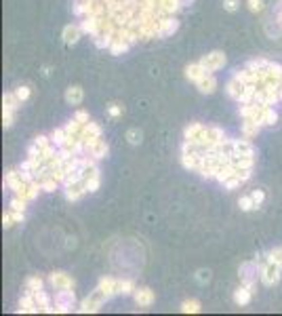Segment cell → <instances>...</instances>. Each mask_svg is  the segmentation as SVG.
I'll return each mask as SVG.
<instances>
[{
  "mask_svg": "<svg viewBox=\"0 0 282 316\" xmlns=\"http://www.w3.org/2000/svg\"><path fill=\"white\" fill-rule=\"evenodd\" d=\"M107 299H110V297L104 295L99 289H95V293H91L88 297H85V299H82L80 308H78V312H80V314H88V312L93 314V312H97V310H99L101 306H104V303H106Z\"/></svg>",
  "mask_w": 282,
  "mask_h": 316,
  "instance_id": "obj_1",
  "label": "cell"
},
{
  "mask_svg": "<svg viewBox=\"0 0 282 316\" xmlns=\"http://www.w3.org/2000/svg\"><path fill=\"white\" fill-rule=\"evenodd\" d=\"M53 301H55V312H59V314L70 312V310L74 308V303H76L74 291L72 289H57Z\"/></svg>",
  "mask_w": 282,
  "mask_h": 316,
  "instance_id": "obj_2",
  "label": "cell"
},
{
  "mask_svg": "<svg viewBox=\"0 0 282 316\" xmlns=\"http://www.w3.org/2000/svg\"><path fill=\"white\" fill-rule=\"evenodd\" d=\"M177 30H179V21L173 15L162 17V19H156V38L173 36Z\"/></svg>",
  "mask_w": 282,
  "mask_h": 316,
  "instance_id": "obj_3",
  "label": "cell"
},
{
  "mask_svg": "<svg viewBox=\"0 0 282 316\" xmlns=\"http://www.w3.org/2000/svg\"><path fill=\"white\" fill-rule=\"evenodd\" d=\"M104 21L106 17H95V15H88L80 21V28L85 34H88L91 38H97L101 34V28H104Z\"/></svg>",
  "mask_w": 282,
  "mask_h": 316,
  "instance_id": "obj_4",
  "label": "cell"
},
{
  "mask_svg": "<svg viewBox=\"0 0 282 316\" xmlns=\"http://www.w3.org/2000/svg\"><path fill=\"white\" fill-rule=\"evenodd\" d=\"M280 270L282 268H278V265H274V263L267 262L264 268H261V272H259L261 282H264L265 287H274V284H278L280 282Z\"/></svg>",
  "mask_w": 282,
  "mask_h": 316,
  "instance_id": "obj_5",
  "label": "cell"
},
{
  "mask_svg": "<svg viewBox=\"0 0 282 316\" xmlns=\"http://www.w3.org/2000/svg\"><path fill=\"white\" fill-rule=\"evenodd\" d=\"M200 63L209 70V74H213V72H217V70H221L226 66V55H223L221 51H213V53L204 55L200 59Z\"/></svg>",
  "mask_w": 282,
  "mask_h": 316,
  "instance_id": "obj_6",
  "label": "cell"
},
{
  "mask_svg": "<svg viewBox=\"0 0 282 316\" xmlns=\"http://www.w3.org/2000/svg\"><path fill=\"white\" fill-rule=\"evenodd\" d=\"M259 265L257 262H245L240 265V278H242V284L248 289H253V282H255V278H257L259 274Z\"/></svg>",
  "mask_w": 282,
  "mask_h": 316,
  "instance_id": "obj_7",
  "label": "cell"
},
{
  "mask_svg": "<svg viewBox=\"0 0 282 316\" xmlns=\"http://www.w3.org/2000/svg\"><path fill=\"white\" fill-rule=\"evenodd\" d=\"M49 282L55 287V291L57 289H74V281L66 272H53V274L49 276Z\"/></svg>",
  "mask_w": 282,
  "mask_h": 316,
  "instance_id": "obj_8",
  "label": "cell"
},
{
  "mask_svg": "<svg viewBox=\"0 0 282 316\" xmlns=\"http://www.w3.org/2000/svg\"><path fill=\"white\" fill-rule=\"evenodd\" d=\"M17 312H28V314H36V312H40V308H38V303H36V297L34 293H25L21 299H19V310Z\"/></svg>",
  "mask_w": 282,
  "mask_h": 316,
  "instance_id": "obj_9",
  "label": "cell"
},
{
  "mask_svg": "<svg viewBox=\"0 0 282 316\" xmlns=\"http://www.w3.org/2000/svg\"><path fill=\"white\" fill-rule=\"evenodd\" d=\"M232 152H234V156H255V150H253V145L247 137L245 139H234Z\"/></svg>",
  "mask_w": 282,
  "mask_h": 316,
  "instance_id": "obj_10",
  "label": "cell"
},
{
  "mask_svg": "<svg viewBox=\"0 0 282 316\" xmlns=\"http://www.w3.org/2000/svg\"><path fill=\"white\" fill-rule=\"evenodd\" d=\"M82 34H85V32H82L80 25L70 23V25H66V28H63L61 38H63V42H66V44H76V42L80 40V36H82Z\"/></svg>",
  "mask_w": 282,
  "mask_h": 316,
  "instance_id": "obj_11",
  "label": "cell"
},
{
  "mask_svg": "<svg viewBox=\"0 0 282 316\" xmlns=\"http://www.w3.org/2000/svg\"><path fill=\"white\" fill-rule=\"evenodd\" d=\"M209 74V70L202 66L200 61H196V63H190L188 68H185V76H188V80L192 82H198L200 78H204V76Z\"/></svg>",
  "mask_w": 282,
  "mask_h": 316,
  "instance_id": "obj_12",
  "label": "cell"
},
{
  "mask_svg": "<svg viewBox=\"0 0 282 316\" xmlns=\"http://www.w3.org/2000/svg\"><path fill=\"white\" fill-rule=\"evenodd\" d=\"M261 126H264V123L261 120H253V118H245V123H242V135H245L247 139H253L259 135Z\"/></svg>",
  "mask_w": 282,
  "mask_h": 316,
  "instance_id": "obj_13",
  "label": "cell"
},
{
  "mask_svg": "<svg viewBox=\"0 0 282 316\" xmlns=\"http://www.w3.org/2000/svg\"><path fill=\"white\" fill-rule=\"evenodd\" d=\"M133 297H135V303H137V306H143V308H145V306H152V303H154V291L147 289V287L135 289Z\"/></svg>",
  "mask_w": 282,
  "mask_h": 316,
  "instance_id": "obj_14",
  "label": "cell"
},
{
  "mask_svg": "<svg viewBox=\"0 0 282 316\" xmlns=\"http://www.w3.org/2000/svg\"><path fill=\"white\" fill-rule=\"evenodd\" d=\"M116 284H118L116 278H112V276H104V278L99 281V287H97V289H99L104 295L114 297V295H118V293H116Z\"/></svg>",
  "mask_w": 282,
  "mask_h": 316,
  "instance_id": "obj_15",
  "label": "cell"
},
{
  "mask_svg": "<svg viewBox=\"0 0 282 316\" xmlns=\"http://www.w3.org/2000/svg\"><path fill=\"white\" fill-rule=\"evenodd\" d=\"M34 297H36V303H38V308H40V312H47V314H53V312H55V306L51 303V297L44 293L42 289L36 291Z\"/></svg>",
  "mask_w": 282,
  "mask_h": 316,
  "instance_id": "obj_16",
  "label": "cell"
},
{
  "mask_svg": "<svg viewBox=\"0 0 282 316\" xmlns=\"http://www.w3.org/2000/svg\"><path fill=\"white\" fill-rule=\"evenodd\" d=\"M196 87H198V91H200V93L211 95V93H215V88H217V80H215L213 74H207L204 78H200L196 82Z\"/></svg>",
  "mask_w": 282,
  "mask_h": 316,
  "instance_id": "obj_17",
  "label": "cell"
},
{
  "mask_svg": "<svg viewBox=\"0 0 282 316\" xmlns=\"http://www.w3.org/2000/svg\"><path fill=\"white\" fill-rule=\"evenodd\" d=\"M234 175H238V169H236L234 162H229V164H223V167L219 169V173H217L215 179L219 181V183H226L228 179H232Z\"/></svg>",
  "mask_w": 282,
  "mask_h": 316,
  "instance_id": "obj_18",
  "label": "cell"
},
{
  "mask_svg": "<svg viewBox=\"0 0 282 316\" xmlns=\"http://www.w3.org/2000/svg\"><path fill=\"white\" fill-rule=\"evenodd\" d=\"M80 139H88V137H101V126L97 123H85L82 124V131H80Z\"/></svg>",
  "mask_w": 282,
  "mask_h": 316,
  "instance_id": "obj_19",
  "label": "cell"
},
{
  "mask_svg": "<svg viewBox=\"0 0 282 316\" xmlns=\"http://www.w3.org/2000/svg\"><path fill=\"white\" fill-rule=\"evenodd\" d=\"M251 297H253V289L245 287V284L234 291V301L238 303V306H247V303L251 301Z\"/></svg>",
  "mask_w": 282,
  "mask_h": 316,
  "instance_id": "obj_20",
  "label": "cell"
},
{
  "mask_svg": "<svg viewBox=\"0 0 282 316\" xmlns=\"http://www.w3.org/2000/svg\"><path fill=\"white\" fill-rule=\"evenodd\" d=\"M255 93H257V85H245V88H242V93L238 95V104L240 105H245V104H253V97H255Z\"/></svg>",
  "mask_w": 282,
  "mask_h": 316,
  "instance_id": "obj_21",
  "label": "cell"
},
{
  "mask_svg": "<svg viewBox=\"0 0 282 316\" xmlns=\"http://www.w3.org/2000/svg\"><path fill=\"white\" fill-rule=\"evenodd\" d=\"M82 97H85V93H82V88L80 87H68V91H66V101L70 105H78Z\"/></svg>",
  "mask_w": 282,
  "mask_h": 316,
  "instance_id": "obj_22",
  "label": "cell"
},
{
  "mask_svg": "<svg viewBox=\"0 0 282 316\" xmlns=\"http://www.w3.org/2000/svg\"><path fill=\"white\" fill-rule=\"evenodd\" d=\"M99 175H87L85 181H82V190H85V194H93L99 190Z\"/></svg>",
  "mask_w": 282,
  "mask_h": 316,
  "instance_id": "obj_23",
  "label": "cell"
},
{
  "mask_svg": "<svg viewBox=\"0 0 282 316\" xmlns=\"http://www.w3.org/2000/svg\"><path fill=\"white\" fill-rule=\"evenodd\" d=\"M261 123H264V126H272V124L278 123V114H276V110H274L272 105H265L264 116H261Z\"/></svg>",
  "mask_w": 282,
  "mask_h": 316,
  "instance_id": "obj_24",
  "label": "cell"
},
{
  "mask_svg": "<svg viewBox=\"0 0 282 316\" xmlns=\"http://www.w3.org/2000/svg\"><path fill=\"white\" fill-rule=\"evenodd\" d=\"M234 164L238 171H245V169H253L255 164V156H234Z\"/></svg>",
  "mask_w": 282,
  "mask_h": 316,
  "instance_id": "obj_25",
  "label": "cell"
},
{
  "mask_svg": "<svg viewBox=\"0 0 282 316\" xmlns=\"http://www.w3.org/2000/svg\"><path fill=\"white\" fill-rule=\"evenodd\" d=\"M131 44L126 42V40H120V38H114V42H112V47H110V53L112 55H123L129 51Z\"/></svg>",
  "mask_w": 282,
  "mask_h": 316,
  "instance_id": "obj_26",
  "label": "cell"
},
{
  "mask_svg": "<svg viewBox=\"0 0 282 316\" xmlns=\"http://www.w3.org/2000/svg\"><path fill=\"white\" fill-rule=\"evenodd\" d=\"M242 88H245V85H242V82H238V80H234V78L226 85L228 95H229V97H234V99H238V95L242 93Z\"/></svg>",
  "mask_w": 282,
  "mask_h": 316,
  "instance_id": "obj_27",
  "label": "cell"
},
{
  "mask_svg": "<svg viewBox=\"0 0 282 316\" xmlns=\"http://www.w3.org/2000/svg\"><path fill=\"white\" fill-rule=\"evenodd\" d=\"M19 105H21V101L17 99L15 91H13V93H4V95H2V107H11V110H17Z\"/></svg>",
  "mask_w": 282,
  "mask_h": 316,
  "instance_id": "obj_28",
  "label": "cell"
},
{
  "mask_svg": "<svg viewBox=\"0 0 282 316\" xmlns=\"http://www.w3.org/2000/svg\"><path fill=\"white\" fill-rule=\"evenodd\" d=\"M44 287V281L40 276H30L28 281H25V289L30 291V293H36V291H40Z\"/></svg>",
  "mask_w": 282,
  "mask_h": 316,
  "instance_id": "obj_29",
  "label": "cell"
},
{
  "mask_svg": "<svg viewBox=\"0 0 282 316\" xmlns=\"http://www.w3.org/2000/svg\"><path fill=\"white\" fill-rule=\"evenodd\" d=\"M82 194H85V190H82V186H70V188H66V198H68L70 202L80 200V198H82Z\"/></svg>",
  "mask_w": 282,
  "mask_h": 316,
  "instance_id": "obj_30",
  "label": "cell"
},
{
  "mask_svg": "<svg viewBox=\"0 0 282 316\" xmlns=\"http://www.w3.org/2000/svg\"><path fill=\"white\" fill-rule=\"evenodd\" d=\"M202 131H204V126L200 123H192L190 126H185V139H198Z\"/></svg>",
  "mask_w": 282,
  "mask_h": 316,
  "instance_id": "obj_31",
  "label": "cell"
},
{
  "mask_svg": "<svg viewBox=\"0 0 282 316\" xmlns=\"http://www.w3.org/2000/svg\"><path fill=\"white\" fill-rule=\"evenodd\" d=\"M107 152H110V145H107V143L104 141V139H99V143L91 150V154H93L95 158H97V160H101V158H106V156H107Z\"/></svg>",
  "mask_w": 282,
  "mask_h": 316,
  "instance_id": "obj_32",
  "label": "cell"
},
{
  "mask_svg": "<svg viewBox=\"0 0 282 316\" xmlns=\"http://www.w3.org/2000/svg\"><path fill=\"white\" fill-rule=\"evenodd\" d=\"M40 190H42V183L40 181H32L30 186H28V192H25V200H28V202L36 200L38 194H40Z\"/></svg>",
  "mask_w": 282,
  "mask_h": 316,
  "instance_id": "obj_33",
  "label": "cell"
},
{
  "mask_svg": "<svg viewBox=\"0 0 282 316\" xmlns=\"http://www.w3.org/2000/svg\"><path fill=\"white\" fill-rule=\"evenodd\" d=\"M116 293L118 295H131V293H135V284H133V281H118Z\"/></svg>",
  "mask_w": 282,
  "mask_h": 316,
  "instance_id": "obj_34",
  "label": "cell"
},
{
  "mask_svg": "<svg viewBox=\"0 0 282 316\" xmlns=\"http://www.w3.org/2000/svg\"><path fill=\"white\" fill-rule=\"evenodd\" d=\"M93 40H95V47H97V49H110L112 42H114V36L104 34V32H101V34L97 38H93Z\"/></svg>",
  "mask_w": 282,
  "mask_h": 316,
  "instance_id": "obj_35",
  "label": "cell"
},
{
  "mask_svg": "<svg viewBox=\"0 0 282 316\" xmlns=\"http://www.w3.org/2000/svg\"><path fill=\"white\" fill-rule=\"evenodd\" d=\"M66 137H68L66 129H53V133H51V141H53L57 148H63V143H66Z\"/></svg>",
  "mask_w": 282,
  "mask_h": 316,
  "instance_id": "obj_36",
  "label": "cell"
},
{
  "mask_svg": "<svg viewBox=\"0 0 282 316\" xmlns=\"http://www.w3.org/2000/svg\"><path fill=\"white\" fill-rule=\"evenodd\" d=\"M181 312L183 314H198L200 312V303H198L196 299H185L181 303Z\"/></svg>",
  "mask_w": 282,
  "mask_h": 316,
  "instance_id": "obj_37",
  "label": "cell"
},
{
  "mask_svg": "<svg viewBox=\"0 0 282 316\" xmlns=\"http://www.w3.org/2000/svg\"><path fill=\"white\" fill-rule=\"evenodd\" d=\"M267 74H270V78L272 80H282V66L280 63H274V61H270L267 63Z\"/></svg>",
  "mask_w": 282,
  "mask_h": 316,
  "instance_id": "obj_38",
  "label": "cell"
},
{
  "mask_svg": "<svg viewBox=\"0 0 282 316\" xmlns=\"http://www.w3.org/2000/svg\"><path fill=\"white\" fill-rule=\"evenodd\" d=\"M267 262L278 265V268H282V246H276V249H272L270 253H267Z\"/></svg>",
  "mask_w": 282,
  "mask_h": 316,
  "instance_id": "obj_39",
  "label": "cell"
},
{
  "mask_svg": "<svg viewBox=\"0 0 282 316\" xmlns=\"http://www.w3.org/2000/svg\"><path fill=\"white\" fill-rule=\"evenodd\" d=\"M13 120H15V110H11V107H2V126L4 129H11Z\"/></svg>",
  "mask_w": 282,
  "mask_h": 316,
  "instance_id": "obj_40",
  "label": "cell"
},
{
  "mask_svg": "<svg viewBox=\"0 0 282 316\" xmlns=\"http://www.w3.org/2000/svg\"><path fill=\"white\" fill-rule=\"evenodd\" d=\"M234 80H238V82H242V85H248L251 82V70H236L234 72V76H232Z\"/></svg>",
  "mask_w": 282,
  "mask_h": 316,
  "instance_id": "obj_41",
  "label": "cell"
},
{
  "mask_svg": "<svg viewBox=\"0 0 282 316\" xmlns=\"http://www.w3.org/2000/svg\"><path fill=\"white\" fill-rule=\"evenodd\" d=\"M63 129H66V133L68 135H80V131H82V123H78V120H70V123L63 126Z\"/></svg>",
  "mask_w": 282,
  "mask_h": 316,
  "instance_id": "obj_42",
  "label": "cell"
},
{
  "mask_svg": "<svg viewBox=\"0 0 282 316\" xmlns=\"http://www.w3.org/2000/svg\"><path fill=\"white\" fill-rule=\"evenodd\" d=\"M238 207L242 209V211H253L255 207V200H253V196H242V198L238 200Z\"/></svg>",
  "mask_w": 282,
  "mask_h": 316,
  "instance_id": "obj_43",
  "label": "cell"
},
{
  "mask_svg": "<svg viewBox=\"0 0 282 316\" xmlns=\"http://www.w3.org/2000/svg\"><path fill=\"white\" fill-rule=\"evenodd\" d=\"M267 63H270V61L264 59V57H257V59H251V61H248L247 68H248V70H265Z\"/></svg>",
  "mask_w": 282,
  "mask_h": 316,
  "instance_id": "obj_44",
  "label": "cell"
},
{
  "mask_svg": "<svg viewBox=\"0 0 282 316\" xmlns=\"http://www.w3.org/2000/svg\"><path fill=\"white\" fill-rule=\"evenodd\" d=\"M40 183H42V192H55L59 181H57L55 177H47V179H42Z\"/></svg>",
  "mask_w": 282,
  "mask_h": 316,
  "instance_id": "obj_45",
  "label": "cell"
},
{
  "mask_svg": "<svg viewBox=\"0 0 282 316\" xmlns=\"http://www.w3.org/2000/svg\"><path fill=\"white\" fill-rule=\"evenodd\" d=\"M209 135L215 139V141H223V139H228L226 137V133H223L219 126H209Z\"/></svg>",
  "mask_w": 282,
  "mask_h": 316,
  "instance_id": "obj_46",
  "label": "cell"
},
{
  "mask_svg": "<svg viewBox=\"0 0 282 316\" xmlns=\"http://www.w3.org/2000/svg\"><path fill=\"white\" fill-rule=\"evenodd\" d=\"M126 139H129L131 145H137L141 141V131L139 129H131L129 133H126Z\"/></svg>",
  "mask_w": 282,
  "mask_h": 316,
  "instance_id": "obj_47",
  "label": "cell"
},
{
  "mask_svg": "<svg viewBox=\"0 0 282 316\" xmlns=\"http://www.w3.org/2000/svg\"><path fill=\"white\" fill-rule=\"evenodd\" d=\"M25 205H28V200L19 198V196H15V198L11 200V209H13V211H25Z\"/></svg>",
  "mask_w": 282,
  "mask_h": 316,
  "instance_id": "obj_48",
  "label": "cell"
},
{
  "mask_svg": "<svg viewBox=\"0 0 282 316\" xmlns=\"http://www.w3.org/2000/svg\"><path fill=\"white\" fill-rule=\"evenodd\" d=\"M248 4V11L251 13H261L264 11V0H247Z\"/></svg>",
  "mask_w": 282,
  "mask_h": 316,
  "instance_id": "obj_49",
  "label": "cell"
},
{
  "mask_svg": "<svg viewBox=\"0 0 282 316\" xmlns=\"http://www.w3.org/2000/svg\"><path fill=\"white\" fill-rule=\"evenodd\" d=\"M15 95L19 101H28L30 99V87H17L15 88Z\"/></svg>",
  "mask_w": 282,
  "mask_h": 316,
  "instance_id": "obj_50",
  "label": "cell"
},
{
  "mask_svg": "<svg viewBox=\"0 0 282 316\" xmlns=\"http://www.w3.org/2000/svg\"><path fill=\"white\" fill-rule=\"evenodd\" d=\"M240 183H242V181H240V177H238V175H234L232 179H228L226 183H223V186H226V190H228V192H232V190H236V188L240 186Z\"/></svg>",
  "mask_w": 282,
  "mask_h": 316,
  "instance_id": "obj_51",
  "label": "cell"
},
{
  "mask_svg": "<svg viewBox=\"0 0 282 316\" xmlns=\"http://www.w3.org/2000/svg\"><path fill=\"white\" fill-rule=\"evenodd\" d=\"M34 143H36L38 148L42 150V148H47V145H51L53 141H51V135H49V137H47V135H38V137L34 139Z\"/></svg>",
  "mask_w": 282,
  "mask_h": 316,
  "instance_id": "obj_52",
  "label": "cell"
},
{
  "mask_svg": "<svg viewBox=\"0 0 282 316\" xmlns=\"http://www.w3.org/2000/svg\"><path fill=\"white\" fill-rule=\"evenodd\" d=\"M107 112H110V116L112 118H118V116H123V105H118V104H112L110 107H107Z\"/></svg>",
  "mask_w": 282,
  "mask_h": 316,
  "instance_id": "obj_53",
  "label": "cell"
},
{
  "mask_svg": "<svg viewBox=\"0 0 282 316\" xmlns=\"http://www.w3.org/2000/svg\"><path fill=\"white\" fill-rule=\"evenodd\" d=\"M238 6H240V0H223V9L229 13H234Z\"/></svg>",
  "mask_w": 282,
  "mask_h": 316,
  "instance_id": "obj_54",
  "label": "cell"
},
{
  "mask_svg": "<svg viewBox=\"0 0 282 316\" xmlns=\"http://www.w3.org/2000/svg\"><path fill=\"white\" fill-rule=\"evenodd\" d=\"M209 278H211V272L209 270H198V274H196V281L204 284V282H209Z\"/></svg>",
  "mask_w": 282,
  "mask_h": 316,
  "instance_id": "obj_55",
  "label": "cell"
},
{
  "mask_svg": "<svg viewBox=\"0 0 282 316\" xmlns=\"http://www.w3.org/2000/svg\"><path fill=\"white\" fill-rule=\"evenodd\" d=\"M251 196H253V200H255V205H257V207H259L261 202L265 200V194H264V190H255V192H253Z\"/></svg>",
  "mask_w": 282,
  "mask_h": 316,
  "instance_id": "obj_56",
  "label": "cell"
},
{
  "mask_svg": "<svg viewBox=\"0 0 282 316\" xmlns=\"http://www.w3.org/2000/svg\"><path fill=\"white\" fill-rule=\"evenodd\" d=\"M15 224V219H13V211H9V213H4L2 215V226L6 228V230H9V228Z\"/></svg>",
  "mask_w": 282,
  "mask_h": 316,
  "instance_id": "obj_57",
  "label": "cell"
},
{
  "mask_svg": "<svg viewBox=\"0 0 282 316\" xmlns=\"http://www.w3.org/2000/svg\"><path fill=\"white\" fill-rule=\"evenodd\" d=\"M74 118L78 120V123L85 124V123H88V112H85V110H78V112L74 114Z\"/></svg>",
  "mask_w": 282,
  "mask_h": 316,
  "instance_id": "obj_58",
  "label": "cell"
},
{
  "mask_svg": "<svg viewBox=\"0 0 282 316\" xmlns=\"http://www.w3.org/2000/svg\"><path fill=\"white\" fill-rule=\"evenodd\" d=\"M99 139H101V137H88V139H85V143H87V150L91 152V150L95 148V145L99 143Z\"/></svg>",
  "mask_w": 282,
  "mask_h": 316,
  "instance_id": "obj_59",
  "label": "cell"
},
{
  "mask_svg": "<svg viewBox=\"0 0 282 316\" xmlns=\"http://www.w3.org/2000/svg\"><path fill=\"white\" fill-rule=\"evenodd\" d=\"M238 177H240V181H242V183H245V181H248V179H251V169L238 171Z\"/></svg>",
  "mask_w": 282,
  "mask_h": 316,
  "instance_id": "obj_60",
  "label": "cell"
},
{
  "mask_svg": "<svg viewBox=\"0 0 282 316\" xmlns=\"http://www.w3.org/2000/svg\"><path fill=\"white\" fill-rule=\"evenodd\" d=\"M13 211V209H11ZM13 219H15V224H23V211H13Z\"/></svg>",
  "mask_w": 282,
  "mask_h": 316,
  "instance_id": "obj_61",
  "label": "cell"
},
{
  "mask_svg": "<svg viewBox=\"0 0 282 316\" xmlns=\"http://www.w3.org/2000/svg\"><path fill=\"white\" fill-rule=\"evenodd\" d=\"M278 97H280V101H282V82H280V87H278Z\"/></svg>",
  "mask_w": 282,
  "mask_h": 316,
  "instance_id": "obj_62",
  "label": "cell"
},
{
  "mask_svg": "<svg viewBox=\"0 0 282 316\" xmlns=\"http://www.w3.org/2000/svg\"><path fill=\"white\" fill-rule=\"evenodd\" d=\"M278 21H280V25H282V13H280V15H278Z\"/></svg>",
  "mask_w": 282,
  "mask_h": 316,
  "instance_id": "obj_63",
  "label": "cell"
}]
</instances>
